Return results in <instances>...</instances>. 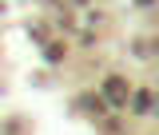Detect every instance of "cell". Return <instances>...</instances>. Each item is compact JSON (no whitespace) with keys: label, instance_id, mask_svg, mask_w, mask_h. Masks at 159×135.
Masks as SVG:
<instances>
[{"label":"cell","instance_id":"cell-5","mask_svg":"<svg viewBox=\"0 0 159 135\" xmlns=\"http://www.w3.org/2000/svg\"><path fill=\"white\" fill-rule=\"evenodd\" d=\"M44 56L52 60V64H56V60H64V44H44Z\"/></svg>","mask_w":159,"mask_h":135},{"label":"cell","instance_id":"cell-2","mask_svg":"<svg viewBox=\"0 0 159 135\" xmlns=\"http://www.w3.org/2000/svg\"><path fill=\"white\" fill-rule=\"evenodd\" d=\"M127 103H131V111H135V115H147V111L155 107V96H151V92H135Z\"/></svg>","mask_w":159,"mask_h":135},{"label":"cell","instance_id":"cell-1","mask_svg":"<svg viewBox=\"0 0 159 135\" xmlns=\"http://www.w3.org/2000/svg\"><path fill=\"white\" fill-rule=\"evenodd\" d=\"M127 99H131V88H127V79H123V76H107V79H103V103L123 107Z\"/></svg>","mask_w":159,"mask_h":135},{"label":"cell","instance_id":"cell-3","mask_svg":"<svg viewBox=\"0 0 159 135\" xmlns=\"http://www.w3.org/2000/svg\"><path fill=\"white\" fill-rule=\"evenodd\" d=\"M76 107H80V111H88V115H99V111H103V96H92V92H84V96L76 99Z\"/></svg>","mask_w":159,"mask_h":135},{"label":"cell","instance_id":"cell-4","mask_svg":"<svg viewBox=\"0 0 159 135\" xmlns=\"http://www.w3.org/2000/svg\"><path fill=\"white\" fill-rule=\"evenodd\" d=\"M131 48H135V56H151L155 52V40H135Z\"/></svg>","mask_w":159,"mask_h":135},{"label":"cell","instance_id":"cell-6","mask_svg":"<svg viewBox=\"0 0 159 135\" xmlns=\"http://www.w3.org/2000/svg\"><path fill=\"white\" fill-rule=\"evenodd\" d=\"M135 4H139V8H151V4H155V0H135Z\"/></svg>","mask_w":159,"mask_h":135}]
</instances>
